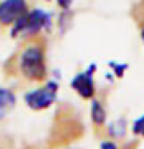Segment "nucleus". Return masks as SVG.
<instances>
[{"instance_id": "2", "label": "nucleus", "mask_w": 144, "mask_h": 149, "mask_svg": "<svg viewBox=\"0 0 144 149\" xmlns=\"http://www.w3.org/2000/svg\"><path fill=\"white\" fill-rule=\"evenodd\" d=\"M50 25V16L42 9H30L16 25L11 28V36L25 39V37L42 34V31Z\"/></svg>"}, {"instance_id": "1", "label": "nucleus", "mask_w": 144, "mask_h": 149, "mask_svg": "<svg viewBox=\"0 0 144 149\" xmlns=\"http://www.w3.org/2000/svg\"><path fill=\"white\" fill-rule=\"evenodd\" d=\"M20 45L5 61L3 73L25 84H44L48 76L46 39L44 34L20 39Z\"/></svg>"}, {"instance_id": "9", "label": "nucleus", "mask_w": 144, "mask_h": 149, "mask_svg": "<svg viewBox=\"0 0 144 149\" xmlns=\"http://www.w3.org/2000/svg\"><path fill=\"white\" fill-rule=\"evenodd\" d=\"M0 149H16V148H14L12 140H9L8 137H0Z\"/></svg>"}, {"instance_id": "12", "label": "nucleus", "mask_w": 144, "mask_h": 149, "mask_svg": "<svg viewBox=\"0 0 144 149\" xmlns=\"http://www.w3.org/2000/svg\"><path fill=\"white\" fill-rule=\"evenodd\" d=\"M141 37H143V40H144V26H141Z\"/></svg>"}, {"instance_id": "3", "label": "nucleus", "mask_w": 144, "mask_h": 149, "mask_svg": "<svg viewBox=\"0 0 144 149\" xmlns=\"http://www.w3.org/2000/svg\"><path fill=\"white\" fill-rule=\"evenodd\" d=\"M57 90H59V84L54 81H48L44 82L42 86H39L37 88H31L30 92L25 95V104L30 107L31 110L40 112L45 110L56 101L57 96Z\"/></svg>"}, {"instance_id": "11", "label": "nucleus", "mask_w": 144, "mask_h": 149, "mask_svg": "<svg viewBox=\"0 0 144 149\" xmlns=\"http://www.w3.org/2000/svg\"><path fill=\"white\" fill-rule=\"evenodd\" d=\"M119 149H135V144H132V143H129L127 146H124V148H123V146H119Z\"/></svg>"}, {"instance_id": "6", "label": "nucleus", "mask_w": 144, "mask_h": 149, "mask_svg": "<svg viewBox=\"0 0 144 149\" xmlns=\"http://www.w3.org/2000/svg\"><path fill=\"white\" fill-rule=\"evenodd\" d=\"M90 115H91L93 129H95L98 137L101 138L104 135H107V109H105V104L101 98L95 96L91 100Z\"/></svg>"}, {"instance_id": "8", "label": "nucleus", "mask_w": 144, "mask_h": 149, "mask_svg": "<svg viewBox=\"0 0 144 149\" xmlns=\"http://www.w3.org/2000/svg\"><path fill=\"white\" fill-rule=\"evenodd\" d=\"M125 129H127V126H125V123L123 120L119 121H116V123L113 124H110V126H107V135L111 138V140H119V138H124V135H125Z\"/></svg>"}, {"instance_id": "10", "label": "nucleus", "mask_w": 144, "mask_h": 149, "mask_svg": "<svg viewBox=\"0 0 144 149\" xmlns=\"http://www.w3.org/2000/svg\"><path fill=\"white\" fill-rule=\"evenodd\" d=\"M56 2L62 9H68L70 5H71V0H56Z\"/></svg>"}, {"instance_id": "5", "label": "nucleus", "mask_w": 144, "mask_h": 149, "mask_svg": "<svg viewBox=\"0 0 144 149\" xmlns=\"http://www.w3.org/2000/svg\"><path fill=\"white\" fill-rule=\"evenodd\" d=\"M96 67L91 65L85 72L78 73L76 76L71 79V87L73 90L78 93L84 100H93L96 96V87H95V79H93V73H95Z\"/></svg>"}, {"instance_id": "7", "label": "nucleus", "mask_w": 144, "mask_h": 149, "mask_svg": "<svg viewBox=\"0 0 144 149\" xmlns=\"http://www.w3.org/2000/svg\"><path fill=\"white\" fill-rule=\"evenodd\" d=\"M16 106V95L11 88L0 87V120L11 113Z\"/></svg>"}, {"instance_id": "4", "label": "nucleus", "mask_w": 144, "mask_h": 149, "mask_svg": "<svg viewBox=\"0 0 144 149\" xmlns=\"http://www.w3.org/2000/svg\"><path fill=\"white\" fill-rule=\"evenodd\" d=\"M30 9V0H0V34L11 31Z\"/></svg>"}]
</instances>
